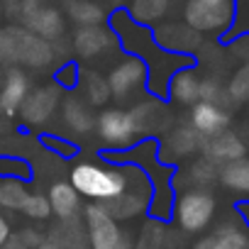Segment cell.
Wrapping results in <instances>:
<instances>
[{
    "label": "cell",
    "mask_w": 249,
    "mask_h": 249,
    "mask_svg": "<svg viewBox=\"0 0 249 249\" xmlns=\"http://www.w3.org/2000/svg\"><path fill=\"white\" fill-rule=\"evenodd\" d=\"M71 47L81 59H95L117 47V35L105 25H86L73 32Z\"/></svg>",
    "instance_id": "10"
},
{
    "label": "cell",
    "mask_w": 249,
    "mask_h": 249,
    "mask_svg": "<svg viewBox=\"0 0 249 249\" xmlns=\"http://www.w3.org/2000/svg\"><path fill=\"white\" fill-rule=\"evenodd\" d=\"M78 76H81V69H78L76 64H66V66H61L59 73L54 76V83H56L59 88H73V86L78 83Z\"/></svg>",
    "instance_id": "30"
},
{
    "label": "cell",
    "mask_w": 249,
    "mask_h": 249,
    "mask_svg": "<svg viewBox=\"0 0 249 249\" xmlns=\"http://www.w3.org/2000/svg\"><path fill=\"white\" fill-rule=\"evenodd\" d=\"M30 93V76L22 69H10L0 86V115L15 117L22 100Z\"/></svg>",
    "instance_id": "11"
},
{
    "label": "cell",
    "mask_w": 249,
    "mask_h": 249,
    "mask_svg": "<svg viewBox=\"0 0 249 249\" xmlns=\"http://www.w3.org/2000/svg\"><path fill=\"white\" fill-rule=\"evenodd\" d=\"M47 198H49V205H52V215H56V220L78 217V213H81V196H78V191L69 181L52 183Z\"/></svg>",
    "instance_id": "16"
},
{
    "label": "cell",
    "mask_w": 249,
    "mask_h": 249,
    "mask_svg": "<svg viewBox=\"0 0 249 249\" xmlns=\"http://www.w3.org/2000/svg\"><path fill=\"white\" fill-rule=\"evenodd\" d=\"M47 144H49V149H59V154L66 157V159L76 152V147L69 144V142H64V140H52V137H47Z\"/></svg>",
    "instance_id": "33"
},
{
    "label": "cell",
    "mask_w": 249,
    "mask_h": 249,
    "mask_svg": "<svg viewBox=\"0 0 249 249\" xmlns=\"http://www.w3.org/2000/svg\"><path fill=\"white\" fill-rule=\"evenodd\" d=\"M230 124V115L215 105V103H205V100H198L193 105V112H191V127L196 132H200L203 137H213L222 130H227Z\"/></svg>",
    "instance_id": "13"
},
{
    "label": "cell",
    "mask_w": 249,
    "mask_h": 249,
    "mask_svg": "<svg viewBox=\"0 0 249 249\" xmlns=\"http://www.w3.org/2000/svg\"><path fill=\"white\" fill-rule=\"evenodd\" d=\"M239 213H244V220L249 222V203H242L239 205Z\"/></svg>",
    "instance_id": "36"
},
{
    "label": "cell",
    "mask_w": 249,
    "mask_h": 249,
    "mask_svg": "<svg viewBox=\"0 0 249 249\" xmlns=\"http://www.w3.org/2000/svg\"><path fill=\"white\" fill-rule=\"evenodd\" d=\"M69 20H73L78 27L86 25H103L107 18V8L100 0H69Z\"/></svg>",
    "instance_id": "21"
},
{
    "label": "cell",
    "mask_w": 249,
    "mask_h": 249,
    "mask_svg": "<svg viewBox=\"0 0 249 249\" xmlns=\"http://www.w3.org/2000/svg\"><path fill=\"white\" fill-rule=\"evenodd\" d=\"M30 191L22 178H0V210H22Z\"/></svg>",
    "instance_id": "25"
},
{
    "label": "cell",
    "mask_w": 249,
    "mask_h": 249,
    "mask_svg": "<svg viewBox=\"0 0 249 249\" xmlns=\"http://www.w3.org/2000/svg\"><path fill=\"white\" fill-rule=\"evenodd\" d=\"M132 22L147 27V25H157L166 13H169V0H127V10Z\"/></svg>",
    "instance_id": "20"
},
{
    "label": "cell",
    "mask_w": 249,
    "mask_h": 249,
    "mask_svg": "<svg viewBox=\"0 0 249 249\" xmlns=\"http://www.w3.org/2000/svg\"><path fill=\"white\" fill-rule=\"evenodd\" d=\"M174 215L183 232H191V234L203 232L215 217V198L203 188L186 191L178 196L174 205Z\"/></svg>",
    "instance_id": "5"
},
{
    "label": "cell",
    "mask_w": 249,
    "mask_h": 249,
    "mask_svg": "<svg viewBox=\"0 0 249 249\" xmlns=\"http://www.w3.org/2000/svg\"><path fill=\"white\" fill-rule=\"evenodd\" d=\"M132 120H135V127H137V135H152L157 132L161 124L166 122V110L161 107V103L157 100H149V103H140L135 110H130Z\"/></svg>",
    "instance_id": "19"
},
{
    "label": "cell",
    "mask_w": 249,
    "mask_h": 249,
    "mask_svg": "<svg viewBox=\"0 0 249 249\" xmlns=\"http://www.w3.org/2000/svg\"><path fill=\"white\" fill-rule=\"evenodd\" d=\"M222 90H220V83L217 81H213V78H208V81H200V100H205V103H220L222 98Z\"/></svg>",
    "instance_id": "31"
},
{
    "label": "cell",
    "mask_w": 249,
    "mask_h": 249,
    "mask_svg": "<svg viewBox=\"0 0 249 249\" xmlns=\"http://www.w3.org/2000/svg\"><path fill=\"white\" fill-rule=\"evenodd\" d=\"M0 249H27V244L22 242V237H20L18 232H13L3 244H0Z\"/></svg>",
    "instance_id": "34"
},
{
    "label": "cell",
    "mask_w": 249,
    "mask_h": 249,
    "mask_svg": "<svg viewBox=\"0 0 249 249\" xmlns=\"http://www.w3.org/2000/svg\"><path fill=\"white\" fill-rule=\"evenodd\" d=\"M13 234V227H10V220L3 215V210H0V244H3L8 237Z\"/></svg>",
    "instance_id": "35"
},
{
    "label": "cell",
    "mask_w": 249,
    "mask_h": 249,
    "mask_svg": "<svg viewBox=\"0 0 249 249\" xmlns=\"http://www.w3.org/2000/svg\"><path fill=\"white\" fill-rule=\"evenodd\" d=\"M47 239L52 242L54 249H88V234H86V225L78 217L71 220H59Z\"/></svg>",
    "instance_id": "15"
},
{
    "label": "cell",
    "mask_w": 249,
    "mask_h": 249,
    "mask_svg": "<svg viewBox=\"0 0 249 249\" xmlns=\"http://www.w3.org/2000/svg\"><path fill=\"white\" fill-rule=\"evenodd\" d=\"M217 178L225 188L237 193H249V159L239 157L234 161H227L217 169Z\"/></svg>",
    "instance_id": "22"
},
{
    "label": "cell",
    "mask_w": 249,
    "mask_h": 249,
    "mask_svg": "<svg viewBox=\"0 0 249 249\" xmlns=\"http://www.w3.org/2000/svg\"><path fill=\"white\" fill-rule=\"evenodd\" d=\"M169 95L181 105H196L200 100V78L191 69H181L169 81Z\"/></svg>",
    "instance_id": "18"
},
{
    "label": "cell",
    "mask_w": 249,
    "mask_h": 249,
    "mask_svg": "<svg viewBox=\"0 0 249 249\" xmlns=\"http://www.w3.org/2000/svg\"><path fill=\"white\" fill-rule=\"evenodd\" d=\"M227 93H230V98H234L237 103H249V64L242 66V69L232 76Z\"/></svg>",
    "instance_id": "27"
},
{
    "label": "cell",
    "mask_w": 249,
    "mask_h": 249,
    "mask_svg": "<svg viewBox=\"0 0 249 249\" xmlns=\"http://www.w3.org/2000/svg\"><path fill=\"white\" fill-rule=\"evenodd\" d=\"M188 174H191V181L196 186H208V183H213L217 178V166L213 161H208V159H200V161H196L191 166Z\"/></svg>",
    "instance_id": "29"
},
{
    "label": "cell",
    "mask_w": 249,
    "mask_h": 249,
    "mask_svg": "<svg viewBox=\"0 0 249 249\" xmlns=\"http://www.w3.org/2000/svg\"><path fill=\"white\" fill-rule=\"evenodd\" d=\"M0 61H18L30 69H47L54 61V44L25 27L0 30Z\"/></svg>",
    "instance_id": "2"
},
{
    "label": "cell",
    "mask_w": 249,
    "mask_h": 249,
    "mask_svg": "<svg viewBox=\"0 0 249 249\" xmlns=\"http://www.w3.org/2000/svg\"><path fill=\"white\" fill-rule=\"evenodd\" d=\"M88 249H135V237L115 220L103 203H90L83 210Z\"/></svg>",
    "instance_id": "3"
},
{
    "label": "cell",
    "mask_w": 249,
    "mask_h": 249,
    "mask_svg": "<svg viewBox=\"0 0 249 249\" xmlns=\"http://www.w3.org/2000/svg\"><path fill=\"white\" fill-rule=\"evenodd\" d=\"M200 149H203L205 159L213 161L215 166H217V164L222 166V164L234 161V159H239V157L247 154L244 142H242L237 135L227 132V130H222V132H217V135H213V137H205Z\"/></svg>",
    "instance_id": "12"
},
{
    "label": "cell",
    "mask_w": 249,
    "mask_h": 249,
    "mask_svg": "<svg viewBox=\"0 0 249 249\" xmlns=\"http://www.w3.org/2000/svg\"><path fill=\"white\" fill-rule=\"evenodd\" d=\"M61 90L64 88H59L56 83L30 88L27 98L22 100V105L18 110L20 122L25 127H42V124H47L54 117L56 107L61 105Z\"/></svg>",
    "instance_id": "7"
},
{
    "label": "cell",
    "mask_w": 249,
    "mask_h": 249,
    "mask_svg": "<svg viewBox=\"0 0 249 249\" xmlns=\"http://www.w3.org/2000/svg\"><path fill=\"white\" fill-rule=\"evenodd\" d=\"M232 0H188L183 8V20L193 32H220L232 22Z\"/></svg>",
    "instance_id": "6"
},
{
    "label": "cell",
    "mask_w": 249,
    "mask_h": 249,
    "mask_svg": "<svg viewBox=\"0 0 249 249\" xmlns=\"http://www.w3.org/2000/svg\"><path fill=\"white\" fill-rule=\"evenodd\" d=\"M147 76H149V69H147L144 59L130 54V56H124L120 64H115L105 78H107V86H110V95L112 98L127 100L137 90H142Z\"/></svg>",
    "instance_id": "8"
},
{
    "label": "cell",
    "mask_w": 249,
    "mask_h": 249,
    "mask_svg": "<svg viewBox=\"0 0 249 249\" xmlns=\"http://www.w3.org/2000/svg\"><path fill=\"white\" fill-rule=\"evenodd\" d=\"M81 86H83V98L86 103L95 105V107H103L112 95H110V86H107V78L93 69H86L81 71Z\"/></svg>",
    "instance_id": "23"
},
{
    "label": "cell",
    "mask_w": 249,
    "mask_h": 249,
    "mask_svg": "<svg viewBox=\"0 0 249 249\" xmlns=\"http://www.w3.org/2000/svg\"><path fill=\"white\" fill-rule=\"evenodd\" d=\"M61 117H64V124L73 135H88L95 130V115L90 110V103H86L78 95H69L64 100Z\"/></svg>",
    "instance_id": "14"
},
{
    "label": "cell",
    "mask_w": 249,
    "mask_h": 249,
    "mask_svg": "<svg viewBox=\"0 0 249 249\" xmlns=\"http://www.w3.org/2000/svg\"><path fill=\"white\" fill-rule=\"evenodd\" d=\"M193 249H249V234L237 225H222L213 234L200 237Z\"/></svg>",
    "instance_id": "17"
},
{
    "label": "cell",
    "mask_w": 249,
    "mask_h": 249,
    "mask_svg": "<svg viewBox=\"0 0 249 249\" xmlns=\"http://www.w3.org/2000/svg\"><path fill=\"white\" fill-rule=\"evenodd\" d=\"M135 171L137 169L132 164L107 166L95 161H81L71 169L69 183L78 191L81 198H88L93 203H110L130 188Z\"/></svg>",
    "instance_id": "1"
},
{
    "label": "cell",
    "mask_w": 249,
    "mask_h": 249,
    "mask_svg": "<svg viewBox=\"0 0 249 249\" xmlns=\"http://www.w3.org/2000/svg\"><path fill=\"white\" fill-rule=\"evenodd\" d=\"M203 135L200 132H196L191 124L188 127H176L169 137H166V147L171 149V154H176V157H188V154H193V152H198L200 147H203Z\"/></svg>",
    "instance_id": "24"
},
{
    "label": "cell",
    "mask_w": 249,
    "mask_h": 249,
    "mask_svg": "<svg viewBox=\"0 0 249 249\" xmlns=\"http://www.w3.org/2000/svg\"><path fill=\"white\" fill-rule=\"evenodd\" d=\"M0 176L3 178H30V164L15 157H0Z\"/></svg>",
    "instance_id": "28"
},
{
    "label": "cell",
    "mask_w": 249,
    "mask_h": 249,
    "mask_svg": "<svg viewBox=\"0 0 249 249\" xmlns=\"http://www.w3.org/2000/svg\"><path fill=\"white\" fill-rule=\"evenodd\" d=\"M20 237H22V242L27 244V249H39V244L44 242V232H37V230H32V227H25L22 232H18Z\"/></svg>",
    "instance_id": "32"
},
{
    "label": "cell",
    "mask_w": 249,
    "mask_h": 249,
    "mask_svg": "<svg viewBox=\"0 0 249 249\" xmlns=\"http://www.w3.org/2000/svg\"><path fill=\"white\" fill-rule=\"evenodd\" d=\"M20 213H22V215H27L30 220H37V222H42V220H47V217L52 215L49 198H47V196H42V193H30Z\"/></svg>",
    "instance_id": "26"
},
{
    "label": "cell",
    "mask_w": 249,
    "mask_h": 249,
    "mask_svg": "<svg viewBox=\"0 0 249 249\" xmlns=\"http://www.w3.org/2000/svg\"><path fill=\"white\" fill-rule=\"evenodd\" d=\"M149 198H152V186L144 178V174L137 178V183H130V188L122 196L112 198L110 203H103L107 208V213L115 220H132L140 217L149 210Z\"/></svg>",
    "instance_id": "9"
},
{
    "label": "cell",
    "mask_w": 249,
    "mask_h": 249,
    "mask_svg": "<svg viewBox=\"0 0 249 249\" xmlns=\"http://www.w3.org/2000/svg\"><path fill=\"white\" fill-rule=\"evenodd\" d=\"M95 130L100 142L112 152H124L135 147L140 140L130 110L122 107H105L100 115H95Z\"/></svg>",
    "instance_id": "4"
}]
</instances>
